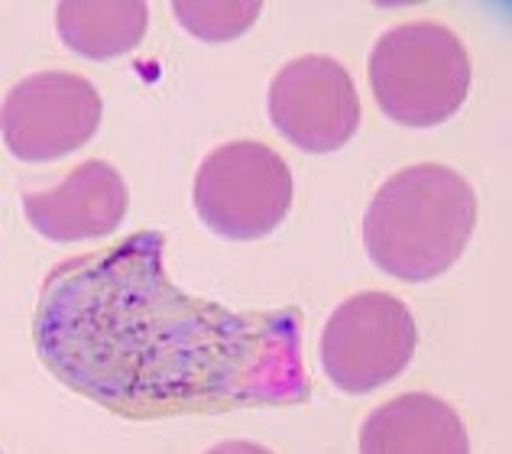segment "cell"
<instances>
[{"instance_id":"277c9868","label":"cell","mask_w":512,"mask_h":454,"mask_svg":"<svg viewBox=\"0 0 512 454\" xmlns=\"http://www.w3.org/2000/svg\"><path fill=\"white\" fill-rule=\"evenodd\" d=\"M192 202L218 237L260 240L289 215L292 169L266 143H224L198 166Z\"/></svg>"},{"instance_id":"9c48e42d","label":"cell","mask_w":512,"mask_h":454,"mask_svg":"<svg viewBox=\"0 0 512 454\" xmlns=\"http://www.w3.org/2000/svg\"><path fill=\"white\" fill-rule=\"evenodd\" d=\"M360 454H470V442L461 416L444 399L402 393L367 416Z\"/></svg>"},{"instance_id":"8992f818","label":"cell","mask_w":512,"mask_h":454,"mask_svg":"<svg viewBox=\"0 0 512 454\" xmlns=\"http://www.w3.org/2000/svg\"><path fill=\"white\" fill-rule=\"evenodd\" d=\"M101 124V95L72 72H33L0 104V137L23 163H52L85 146Z\"/></svg>"},{"instance_id":"7a4b0ae2","label":"cell","mask_w":512,"mask_h":454,"mask_svg":"<svg viewBox=\"0 0 512 454\" xmlns=\"http://www.w3.org/2000/svg\"><path fill=\"white\" fill-rule=\"evenodd\" d=\"M477 227V192L457 169L419 163L376 189L363 215V244L383 273L425 283L461 260Z\"/></svg>"},{"instance_id":"ba28073f","label":"cell","mask_w":512,"mask_h":454,"mask_svg":"<svg viewBox=\"0 0 512 454\" xmlns=\"http://www.w3.org/2000/svg\"><path fill=\"white\" fill-rule=\"evenodd\" d=\"M23 215L46 240L75 244L114 234L127 215V185L104 159L72 169L56 189L23 195Z\"/></svg>"},{"instance_id":"30bf717a","label":"cell","mask_w":512,"mask_h":454,"mask_svg":"<svg viewBox=\"0 0 512 454\" xmlns=\"http://www.w3.org/2000/svg\"><path fill=\"white\" fill-rule=\"evenodd\" d=\"M150 10L140 0H120V4H59L56 30L72 52L94 62L117 59L133 52L146 36Z\"/></svg>"},{"instance_id":"3957f363","label":"cell","mask_w":512,"mask_h":454,"mask_svg":"<svg viewBox=\"0 0 512 454\" xmlns=\"http://www.w3.org/2000/svg\"><path fill=\"white\" fill-rule=\"evenodd\" d=\"M373 98L402 127H435L461 111L470 56L448 26L419 20L386 30L370 52Z\"/></svg>"},{"instance_id":"5b68a950","label":"cell","mask_w":512,"mask_h":454,"mask_svg":"<svg viewBox=\"0 0 512 454\" xmlns=\"http://www.w3.org/2000/svg\"><path fill=\"white\" fill-rule=\"evenodd\" d=\"M419 344L406 302L389 292H360L331 312L321 331V367L344 393H370L396 380Z\"/></svg>"},{"instance_id":"52a82bcc","label":"cell","mask_w":512,"mask_h":454,"mask_svg":"<svg viewBox=\"0 0 512 454\" xmlns=\"http://www.w3.org/2000/svg\"><path fill=\"white\" fill-rule=\"evenodd\" d=\"M269 120L305 153L341 150L360 127L354 78L331 56L292 59L269 85Z\"/></svg>"},{"instance_id":"8fae6325","label":"cell","mask_w":512,"mask_h":454,"mask_svg":"<svg viewBox=\"0 0 512 454\" xmlns=\"http://www.w3.org/2000/svg\"><path fill=\"white\" fill-rule=\"evenodd\" d=\"M175 20L192 36L208 39V43H227V39L244 36L256 17L263 13L260 0H224V4H205V0H175Z\"/></svg>"},{"instance_id":"7c38bea8","label":"cell","mask_w":512,"mask_h":454,"mask_svg":"<svg viewBox=\"0 0 512 454\" xmlns=\"http://www.w3.org/2000/svg\"><path fill=\"white\" fill-rule=\"evenodd\" d=\"M205 454H273V451L263 448V445H256V442H244V438H234V442H221V445L208 448Z\"/></svg>"},{"instance_id":"6da1fadb","label":"cell","mask_w":512,"mask_h":454,"mask_svg":"<svg viewBox=\"0 0 512 454\" xmlns=\"http://www.w3.org/2000/svg\"><path fill=\"white\" fill-rule=\"evenodd\" d=\"M163 247L159 231H137L46 276L33 338L52 377L140 422L302 403V315L188 296L169 283Z\"/></svg>"}]
</instances>
